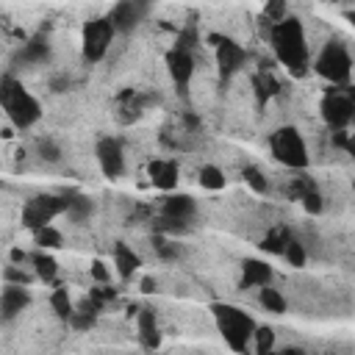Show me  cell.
Masks as SVG:
<instances>
[{
  "label": "cell",
  "mask_w": 355,
  "mask_h": 355,
  "mask_svg": "<svg viewBox=\"0 0 355 355\" xmlns=\"http://www.w3.org/2000/svg\"><path fill=\"white\" fill-rule=\"evenodd\" d=\"M11 258H14V261H25V252H22V250H14Z\"/></svg>",
  "instance_id": "obj_43"
},
{
  "label": "cell",
  "mask_w": 355,
  "mask_h": 355,
  "mask_svg": "<svg viewBox=\"0 0 355 355\" xmlns=\"http://www.w3.org/2000/svg\"><path fill=\"white\" fill-rule=\"evenodd\" d=\"M200 186H202V189H211V191L222 189V186H225L222 169H216V166H202V169H200Z\"/></svg>",
  "instance_id": "obj_27"
},
{
  "label": "cell",
  "mask_w": 355,
  "mask_h": 355,
  "mask_svg": "<svg viewBox=\"0 0 355 355\" xmlns=\"http://www.w3.org/2000/svg\"><path fill=\"white\" fill-rule=\"evenodd\" d=\"M283 258H286L291 266H302V263H305V250H302V244H300L288 230H283Z\"/></svg>",
  "instance_id": "obj_23"
},
{
  "label": "cell",
  "mask_w": 355,
  "mask_h": 355,
  "mask_svg": "<svg viewBox=\"0 0 355 355\" xmlns=\"http://www.w3.org/2000/svg\"><path fill=\"white\" fill-rule=\"evenodd\" d=\"M6 280H8V283H19V286H25V283H28L31 277H28L25 272H19V269L8 266V269H6Z\"/></svg>",
  "instance_id": "obj_37"
},
{
  "label": "cell",
  "mask_w": 355,
  "mask_h": 355,
  "mask_svg": "<svg viewBox=\"0 0 355 355\" xmlns=\"http://www.w3.org/2000/svg\"><path fill=\"white\" fill-rule=\"evenodd\" d=\"M194 211H197V205H194V200L189 194H172L164 202V216H172L178 222H189L194 216Z\"/></svg>",
  "instance_id": "obj_16"
},
{
  "label": "cell",
  "mask_w": 355,
  "mask_h": 355,
  "mask_svg": "<svg viewBox=\"0 0 355 355\" xmlns=\"http://www.w3.org/2000/svg\"><path fill=\"white\" fill-rule=\"evenodd\" d=\"M92 275H94L97 280H103V283L108 280V269H105V266H103L100 261H94V263H92Z\"/></svg>",
  "instance_id": "obj_40"
},
{
  "label": "cell",
  "mask_w": 355,
  "mask_h": 355,
  "mask_svg": "<svg viewBox=\"0 0 355 355\" xmlns=\"http://www.w3.org/2000/svg\"><path fill=\"white\" fill-rule=\"evenodd\" d=\"M36 244H42V247H61V233L55 227L44 225V227L36 230Z\"/></svg>",
  "instance_id": "obj_29"
},
{
  "label": "cell",
  "mask_w": 355,
  "mask_h": 355,
  "mask_svg": "<svg viewBox=\"0 0 355 355\" xmlns=\"http://www.w3.org/2000/svg\"><path fill=\"white\" fill-rule=\"evenodd\" d=\"M194 44H197V31H194V28L189 25V28H186V31H183V33L178 36V42H175V47H180V50H191Z\"/></svg>",
  "instance_id": "obj_35"
},
{
  "label": "cell",
  "mask_w": 355,
  "mask_h": 355,
  "mask_svg": "<svg viewBox=\"0 0 355 355\" xmlns=\"http://www.w3.org/2000/svg\"><path fill=\"white\" fill-rule=\"evenodd\" d=\"M261 250H266V252H277V255H283V230H272V233H266V239H263V244H261Z\"/></svg>",
  "instance_id": "obj_31"
},
{
  "label": "cell",
  "mask_w": 355,
  "mask_h": 355,
  "mask_svg": "<svg viewBox=\"0 0 355 355\" xmlns=\"http://www.w3.org/2000/svg\"><path fill=\"white\" fill-rule=\"evenodd\" d=\"M28 291L19 286V283H11V286H6V291H3V297H0V311H3V319L8 322V319H14L25 305H28Z\"/></svg>",
  "instance_id": "obj_14"
},
{
  "label": "cell",
  "mask_w": 355,
  "mask_h": 355,
  "mask_svg": "<svg viewBox=\"0 0 355 355\" xmlns=\"http://www.w3.org/2000/svg\"><path fill=\"white\" fill-rule=\"evenodd\" d=\"M263 14H266V19H275V22L286 19V0H269Z\"/></svg>",
  "instance_id": "obj_34"
},
{
  "label": "cell",
  "mask_w": 355,
  "mask_h": 355,
  "mask_svg": "<svg viewBox=\"0 0 355 355\" xmlns=\"http://www.w3.org/2000/svg\"><path fill=\"white\" fill-rule=\"evenodd\" d=\"M150 103V97H144V94H139V92H133V89H125L119 97H116V119L122 122V125H128V122H133L141 111H144V105Z\"/></svg>",
  "instance_id": "obj_13"
},
{
  "label": "cell",
  "mask_w": 355,
  "mask_h": 355,
  "mask_svg": "<svg viewBox=\"0 0 355 355\" xmlns=\"http://www.w3.org/2000/svg\"><path fill=\"white\" fill-rule=\"evenodd\" d=\"M50 86H53V89H55V92H64V89H67V86H69V80H67V78H55V80H53V83H50Z\"/></svg>",
  "instance_id": "obj_41"
},
{
  "label": "cell",
  "mask_w": 355,
  "mask_h": 355,
  "mask_svg": "<svg viewBox=\"0 0 355 355\" xmlns=\"http://www.w3.org/2000/svg\"><path fill=\"white\" fill-rule=\"evenodd\" d=\"M255 349L258 352H269L272 349V344H275V333L269 330V327H255Z\"/></svg>",
  "instance_id": "obj_33"
},
{
  "label": "cell",
  "mask_w": 355,
  "mask_h": 355,
  "mask_svg": "<svg viewBox=\"0 0 355 355\" xmlns=\"http://www.w3.org/2000/svg\"><path fill=\"white\" fill-rule=\"evenodd\" d=\"M69 322H72V327H78V330H89V327L94 324V311H89V308L75 311V313L69 316Z\"/></svg>",
  "instance_id": "obj_32"
},
{
  "label": "cell",
  "mask_w": 355,
  "mask_h": 355,
  "mask_svg": "<svg viewBox=\"0 0 355 355\" xmlns=\"http://www.w3.org/2000/svg\"><path fill=\"white\" fill-rule=\"evenodd\" d=\"M316 72L330 83H347L352 72V58L341 42H327L316 58Z\"/></svg>",
  "instance_id": "obj_5"
},
{
  "label": "cell",
  "mask_w": 355,
  "mask_h": 355,
  "mask_svg": "<svg viewBox=\"0 0 355 355\" xmlns=\"http://www.w3.org/2000/svg\"><path fill=\"white\" fill-rule=\"evenodd\" d=\"M166 67H169V75L178 86L180 94H186V86L191 80V72H194V61H191V53L189 50H180V47H172L166 53Z\"/></svg>",
  "instance_id": "obj_11"
},
{
  "label": "cell",
  "mask_w": 355,
  "mask_h": 355,
  "mask_svg": "<svg viewBox=\"0 0 355 355\" xmlns=\"http://www.w3.org/2000/svg\"><path fill=\"white\" fill-rule=\"evenodd\" d=\"M336 144H341V147H347V153L355 158V133H349V136H344V133H338L336 136Z\"/></svg>",
  "instance_id": "obj_38"
},
{
  "label": "cell",
  "mask_w": 355,
  "mask_h": 355,
  "mask_svg": "<svg viewBox=\"0 0 355 355\" xmlns=\"http://www.w3.org/2000/svg\"><path fill=\"white\" fill-rule=\"evenodd\" d=\"M47 55H50V44H47L44 36H33L19 50V61L22 64H42V61H47Z\"/></svg>",
  "instance_id": "obj_19"
},
{
  "label": "cell",
  "mask_w": 355,
  "mask_h": 355,
  "mask_svg": "<svg viewBox=\"0 0 355 355\" xmlns=\"http://www.w3.org/2000/svg\"><path fill=\"white\" fill-rule=\"evenodd\" d=\"M31 261H33V266H36V275H39L42 280H53V277H55V261H53L50 255H42V252H36Z\"/></svg>",
  "instance_id": "obj_28"
},
{
  "label": "cell",
  "mask_w": 355,
  "mask_h": 355,
  "mask_svg": "<svg viewBox=\"0 0 355 355\" xmlns=\"http://www.w3.org/2000/svg\"><path fill=\"white\" fill-rule=\"evenodd\" d=\"M147 8H150V0H122V3L114 6L108 19L114 22L116 31H133L144 19Z\"/></svg>",
  "instance_id": "obj_10"
},
{
  "label": "cell",
  "mask_w": 355,
  "mask_h": 355,
  "mask_svg": "<svg viewBox=\"0 0 355 355\" xmlns=\"http://www.w3.org/2000/svg\"><path fill=\"white\" fill-rule=\"evenodd\" d=\"M252 86H255V94H258V100H261V103L277 94V80H275L266 69H263V72H258V75L252 78Z\"/></svg>",
  "instance_id": "obj_24"
},
{
  "label": "cell",
  "mask_w": 355,
  "mask_h": 355,
  "mask_svg": "<svg viewBox=\"0 0 355 355\" xmlns=\"http://www.w3.org/2000/svg\"><path fill=\"white\" fill-rule=\"evenodd\" d=\"M150 180L158 189H175L178 183V164L175 161H153L150 164Z\"/></svg>",
  "instance_id": "obj_15"
},
{
  "label": "cell",
  "mask_w": 355,
  "mask_h": 355,
  "mask_svg": "<svg viewBox=\"0 0 355 355\" xmlns=\"http://www.w3.org/2000/svg\"><path fill=\"white\" fill-rule=\"evenodd\" d=\"M269 147H272V155H275L280 164H286V166H291V169L308 166L305 141H302V136H300L294 128H280V130H275L272 139H269Z\"/></svg>",
  "instance_id": "obj_4"
},
{
  "label": "cell",
  "mask_w": 355,
  "mask_h": 355,
  "mask_svg": "<svg viewBox=\"0 0 355 355\" xmlns=\"http://www.w3.org/2000/svg\"><path fill=\"white\" fill-rule=\"evenodd\" d=\"M114 263H116V272H119V277H130L136 269H139V255L128 247V244H116L114 247Z\"/></svg>",
  "instance_id": "obj_21"
},
{
  "label": "cell",
  "mask_w": 355,
  "mask_h": 355,
  "mask_svg": "<svg viewBox=\"0 0 355 355\" xmlns=\"http://www.w3.org/2000/svg\"><path fill=\"white\" fill-rule=\"evenodd\" d=\"M58 214H67V197H55V194H39L33 200L25 202L22 208V225L31 230H39L44 225H50Z\"/></svg>",
  "instance_id": "obj_6"
},
{
  "label": "cell",
  "mask_w": 355,
  "mask_h": 355,
  "mask_svg": "<svg viewBox=\"0 0 355 355\" xmlns=\"http://www.w3.org/2000/svg\"><path fill=\"white\" fill-rule=\"evenodd\" d=\"M322 116H324V122H327L330 128L341 130V128L349 125L352 116H355V100H352L349 94H344V92L330 89V92L322 97Z\"/></svg>",
  "instance_id": "obj_8"
},
{
  "label": "cell",
  "mask_w": 355,
  "mask_h": 355,
  "mask_svg": "<svg viewBox=\"0 0 355 355\" xmlns=\"http://www.w3.org/2000/svg\"><path fill=\"white\" fill-rule=\"evenodd\" d=\"M261 305H263L266 311H272V313H283V311H286L283 294H280L277 288H269V283L261 286Z\"/></svg>",
  "instance_id": "obj_25"
},
{
  "label": "cell",
  "mask_w": 355,
  "mask_h": 355,
  "mask_svg": "<svg viewBox=\"0 0 355 355\" xmlns=\"http://www.w3.org/2000/svg\"><path fill=\"white\" fill-rule=\"evenodd\" d=\"M67 216H69L72 222H86V219L92 216V202H89V197H83V194H69V197H67Z\"/></svg>",
  "instance_id": "obj_22"
},
{
  "label": "cell",
  "mask_w": 355,
  "mask_h": 355,
  "mask_svg": "<svg viewBox=\"0 0 355 355\" xmlns=\"http://www.w3.org/2000/svg\"><path fill=\"white\" fill-rule=\"evenodd\" d=\"M141 291H147V294L155 291V280H153V277H144V280H141Z\"/></svg>",
  "instance_id": "obj_42"
},
{
  "label": "cell",
  "mask_w": 355,
  "mask_h": 355,
  "mask_svg": "<svg viewBox=\"0 0 355 355\" xmlns=\"http://www.w3.org/2000/svg\"><path fill=\"white\" fill-rule=\"evenodd\" d=\"M155 247H158V252H161L164 258H175V255H178V247H175V244H169V241H164V239H158V241H155Z\"/></svg>",
  "instance_id": "obj_39"
},
{
  "label": "cell",
  "mask_w": 355,
  "mask_h": 355,
  "mask_svg": "<svg viewBox=\"0 0 355 355\" xmlns=\"http://www.w3.org/2000/svg\"><path fill=\"white\" fill-rule=\"evenodd\" d=\"M97 161H100V169H103L108 178L122 175V169H125L122 144H119L116 139H100V144H97Z\"/></svg>",
  "instance_id": "obj_12"
},
{
  "label": "cell",
  "mask_w": 355,
  "mask_h": 355,
  "mask_svg": "<svg viewBox=\"0 0 355 355\" xmlns=\"http://www.w3.org/2000/svg\"><path fill=\"white\" fill-rule=\"evenodd\" d=\"M347 94H349V97H352V100H355V86H352V89H349V92H347Z\"/></svg>",
  "instance_id": "obj_44"
},
{
  "label": "cell",
  "mask_w": 355,
  "mask_h": 355,
  "mask_svg": "<svg viewBox=\"0 0 355 355\" xmlns=\"http://www.w3.org/2000/svg\"><path fill=\"white\" fill-rule=\"evenodd\" d=\"M211 42H216V64H219V75L222 80H227L230 75H236L244 61H247V53L227 36H211Z\"/></svg>",
  "instance_id": "obj_9"
},
{
  "label": "cell",
  "mask_w": 355,
  "mask_h": 355,
  "mask_svg": "<svg viewBox=\"0 0 355 355\" xmlns=\"http://www.w3.org/2000/svg\"><path fill=\"white\" fill-rule=\"evenodd\" d=\"M269 280H272V269H269V263L255 261V258H247V261H244L241 288H244V286H266Z\"/></svg>",
  "instance_id": "obj_18"
},
{
  "label": "cell",
  "mask_w": 355,
  "mask_h": 355,
  "mask_svg": "<svg viewBox=\"0 0 355 355\" xmlns=\"http://www.w3.org/2000/svg\"><path fill=\"white\" fill-rule=\"evenodd\" d=\"M291 191L302 200V205H305L311 214H319V211H322V197H319V191H316V186H313L311 178H297L294 186H291Z\"/></svg>",
  "instance_id": "obj_17"
},
{
  "label": "cell",
  "mask_w": 355,
  "mask_h": 355,
  "mask_svg": "<svg viewBox=\"0 0 355 355\" xmlns=\"http://www.w3.org/2000/svg\"><path fill=\"white\" fill-rule=\"evenodd\" d=\"M244 180L252 186V191H258V194H266V189H269V183H266V178L255 169V166H247L244 169Z\"/></svg>",
  "instance_id": "obj_30"
},
{
  "label": "cell",
  "mask_w": 355,
  "mask_h": 355,
  "mask_svg": "<svg viewBox=\"0 0 355 355\" xmlns=\"http://www.w3.org/2000/svg\"><path fill=\"white\" fill-rule=\"evenodd\" d=\"M114 22L105 17V19H92L83 25V55L89 61H100L114 39Z\"/></svg>",
  "instance_id": "obj_7"
},
{
  "label": "cell",
  "mask_w": 355,
  "mask_h": 355,
  "mask_svg": "<svg viewBox=\"0 0 355 355\" xmlns=\"http://www.w3.org/2000/svg\"><path fill=\"white\" fill-rule=\"evenodd\" d=\"M269 39H272L275 55L283 61V67H288L291 75L302 78L305 75V67H308V44H305L302 22L294 19V17H286V19H280V22L272 25Z\"/></svg>",
  "instance_id": "obj_1"
},
{
  "label": "cell",
  "mask_w": 355,
  "mask_h": 355,
  "mask_svg": "<svg viewBox=\"0 0 355 355\" xmlns=\"http://www.w3.org/2000/svg\"><path fill=\"white\" fill-rule=\"evenodd\" d=\"M211 311H214L216 327H219L222 338L227 341V347L236 349V352H244L247 344H250V338L255 336V322H252V316L244 313L241 308H236V305H225V302L211 305Z\"/></svg>",
  "instance_id": "obj_2"
},
{
  "label": "cell",
  "mask_w": 355,
  "mask_h": 355,
  "mask_svg": "<svg viewBox=\"0 0 355 355\" xmlns=\"http://www.w3.org/2000/svg\"><path fill=\"white\" fill-rule=\"evenodd\" d=\"M139 338L147 349H155L161 344V336H158V327H155V316L153 311H139Z\"/></svg>",
  "instance_id": "obj_20"
},
{
  "label": "cell",
  "mask_w": 355,
  "mask_h": 355,
  "mask_svg": "<svg viewBox=\"0 0 355 355\" xmlns=\"http://www.w3.org/2000/svg\"><path fill=\"white\" fill-rule=\"evenodd\" d=\"M39 153H42V158H47V161H58V147H55L50 139H42V141H39Z\"/></svg>",
  "instance_id": "obj_36"
},
{
  "label": "cell",
  "mask_w": 355,
  "mask_h": 355,
  "mask_svg": "<svg viewBox=\"0 0 355 355\" xmlns=\"http://www.w3.org/2000/svg\"><path fill=\"white\" fill-rule=\"evenodd\" d=\"M0 103L8 114V119L17 125V128H31L39 116H42V108L36 103L33 94H28L22 89V83H17L11 75H6L0 80Z\"/></svg>",
  "instance_id": "obj_3"
},
{
  "label": "cell",
  "mask_w": 355,
  "mask_h": 355,
  "mask_svg": "<svg viewBox=\"0 0 355 355\" xmlns=\"http://www.w3.org/2000/svg\"><path fill=\"white\" fill-rule=\"evenodd\" d=\"M50 305H53V311H55L61 319H67V322H69V316L75 313V308H72V300H69L67 288H55V291H53V297H50Z\"/></svg>",
  "instance_id": "obj_26"
}]
</instances>
